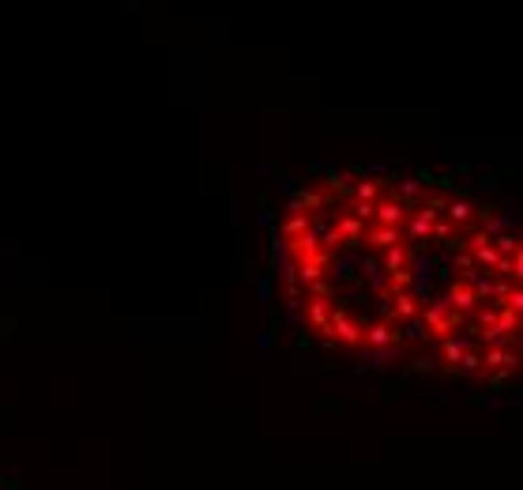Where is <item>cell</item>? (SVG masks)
Masks as SVG:
<instances>
[{
	"label": "cell",
	"mask_w": 523,
	"mask_h": 490,
	"mask_svg": "<svg viewBox=\"0 0 523 490\" xmlns=\"http://www.w3.org/2000/svg\"><path fill=\"white\" fill-rule=\"evenodd\" d=\"M448 212V200L445 196H429V200H421V204L414 207V212L407 215V223H403V234L410 238V242H429L433 238V223L440 215Z\"/></svg>",
	"instance_id": "cell-1"
},
{
	"label": "cell",
	"mask_w": 523,
	"mask_h": 490,
	"mask_svg": "<svg viewBox=\"0 0 523 490\" xmlns=\"http://www.w3.org/2000/svg\"><path fill=\"white\" fill-rule=\"evenodd\" d=\"M328 343L361 347V343H365V328H361L347 309H331V336H328Z\"/></svg>",
	"instance_id": "cell-2"
},
{
	"label": "cell",
	"mask_w": 523,
	"mask_h": 490,
	"mask_svg": "<svg viewBox=\"0 0 523 490\" xmlns=\"http://www.w3.org/2000/svg\"><path fill=\"white\" fill-rule=\"evenodd\" d=\"M448 302H452V309H459V313L475 317L478 306H482V298L475 294V287H470L467 279H456V283L448 287Z\"/></svg>",
	"instance_id": "cell-3"
},
{
	"label": "cell",
	"mask_w": 523,
	"mask_h": 490,
	"mask_svg": "<svg viewBox=\"0 0 523 490\" xmlns=\"http://www.w3.org/2000/svg\"><path fill=\"white\" fill-rule=\"evenodd\" d=\"M470 253H475L478 268H497V261H501V253H497L494 238H489L482 226H478V230H470Z\"/></svg>",
	"instance_id": "cell-4"
},
{
	"label": "cell",
	"mask_w": 523,
	"mask_h": 490,
	"mask_svg": "<svg viewBox=\"0 0 523 490\" xmlns=\"http://www.w3.org/2000/svg\"><path fill=\"white\" fill-rule=\"evenodd\" d=\"M305 321L309 328L324 332V339L331 336V298H309L305 302Z\"/></svg>",
	"instance_id": "cell-5"
},
{
	"label": "cell",
	"mask_w": 523,
	"mask_h": 490,
	"mask_svg": "<svg viewBox=\"0 0 523 490\" xmlns=\"http://www.w3.org/2000/svg\"><path fill=\"white\" fill-rule=\"evenodd\" d=\"M335 230L343 234V245H365V230H369V223L365 219H358L354 212H347V215H339L335 219Z\"/></svg>",
	"instance_id": "cell-6"
},
{
	"label": "cell",
	"mask_w": 523,
	"mask_h": 490,
	"mask_svg": "<svg viewBox=\"0 0 523 490\" xmlns=\"http://www.w3.org/2000/svg\"><path fill=\"white\" fill-rule=\"evenodd\" d=\"M403 226H384V223H369L365 230V245L369 249H391L396 242H403Z\"/></svg>",
	"instance_id": "cell-7"
},
{
	"label": "cell",
	"mask_w": 523,
	"mask_h": 490,
	"mask_svg": "<svg viewBox=\"0 0 523 490\" xmlns=\"http://www.w3.org/2000/svg\"><path fill=\"white\" fill-rule=\"evenodd\" d=\"M407 215H410V207H407L399 196L377 200V223H384V226H403Z\"/></svg>",
	"instance_id": "cell-8"
},
{
	"label": "cell",
	"mask_w": 523,
	"mask_h": 490,
	"mask_svg": "<svg viewBox=\"0 0 523 490\" xmlns=\"http://www.w3.org/2000/svg\"><path fill=\"white\" fill-rule=\"evenodd\" d=\"M421 298L414 291H399V294H391V317L396 321H410V317H421Z\"/></svg>",
	"instance_id": "cell-9"
},
{
	"label": "cell",
	"mask_w": 523,
	"mask_h": 490,
	"mask_svg": "<svg viewBox=\"0 0 523 490\" xmlns=\"http://www.w3.org/2000/svg\"><path fill=\"white\" fill-rule=\"evenodd\" d=\"M437 343H440V358H445V362H448V369H452V374H456V369H459V362H463V355H467V339H459L456 332H452V336H445V339H437Z\"/></svg>",
	"instance_id": "cell-10"
},
{
	"label": "cell",
	"mask_w": 523,
	"mask_h": 490,
	"mask_svg": "<svg viewBox=\"0 0 523 490\" xmlns=\"http://www.w3.org/2000/svg\"><path fill=\"white\" fill-rule=\"evenodd\" d=\"M399 339H403V332L391 328L388 321H377L365 328V347H388V343H399Z\"/></svg>",
	"instance_id": "cell-11"
},
{
	"label": "cell",
	"mask_w": 523,
	"mask_h": 490,
	"mask_svg": "<svg viewBox=\"0 0 523 490\" xmlns=\"http://www.w3.org/2000/svg\"><path fill=\"white\" fill-rule=\"evenodd\" d=\"M399 355H403V347H399V343H388V347H369V358L361 362V374H365V369H380V366L396 362Z\"/></svg>",
	"instance_id": "cell-12"
},
{
	"label": "cell",
	"mask_w": 523,
	"mask_h": 490,
	"mask_svg": "<svg viewBox=\"0 0 523 490\" xmlns=\"http://www.w3.org/2000/svg\"><path fill=\"white\" fill-rule=\"evenodd\" d=\"M410 261H414V253L403 245V242H396L388 249V257H384V268H388V275H396V272H410Z\"/></svg>",
	"instance_id": "cell-13"
},
{
	"label": "cell",
	"mask_w": 523,
	"mask_h": 490,
	"mask_svg": "<svg viewBox=\"0 0 523 490\" xmlns=\"http://www.w3.org/2000/svg\"><path fill=\"white\" fill-rule=\"evenodd\" d=\"M482 332H486V328H482ZM494 332H508V336L523 332V313H516L512 306H497V325H494Z\"/></svg>",
	"instance_id": "cell-14"
},
{
	"label": "cell",
	"mask_w": 523,
	"mask_h": 490,
	"mask_svg": "<svg viewBox=\"0 0 523 490\" xmlns=\"http://www.w3.org/2000/svg\"><path fill=\"white\" fill-rule=\"evenodd\" d=\"M456 226H467L470 219H475V207H470V200H467V193L463 196H456V200H448V212H445Z\"/></svg>",
	"instance_id": "cell-15"
},
{
	"label": "cell",
	"mask_w": 523,
	"mask_h": 490,
	"mask_svg": "<svg viewBox=\"0 0 523 490\" xmlns=\"http://www.w3.org/2000/svg\"><path fill=\"white\" fill-rule=\"evenodd\" d=\"M305 230H313V215L309 212H290L286 215V223H283L286 238H298V234H305Z\"/></svg>",
	"instance_id": "cell-16"
},
{
	"label": "cell",
	"mask_w": 523,
	"mask_h": 490,
	"mask_svg": "<svg viewBox=\"0 0 523 490\" xmlns=\"http://www.w3.org/2000/svg\"><path fill=\"white\" fill-rule=\"evenodd\" d=\"M324 177H328V193L339 200V196H347V193H350V189H347V182H350L354 174H339V170H324Z\"/></svg>",
	"instance_id": "cell-17"
},
{
	"label": "cell",
	"mask_w": 523,
	"mask_h": 490,
	"mask_svg": "<svg viewBox=\"0 0 523 490\" xmlns=\"http://www.w3.org/2000/svg\"><path fill=\"white\" fill-rule=\"evenodd\" d=\"M384 185H388V182H373V177H369V182H358V185H354V196H358V200H373V204H377L380 193H384Z\"/></svg>",
	"instance_id": "cell-18"
},
{
	"label": "cell",
	"mask_w": 523,
	"mask_h": 490,
	"mask_svg": "<svg viewBox=\"0 0 523 490\" xmlns=\"http://www.w3.org/2000/svg\"><path fill=\"white\" fill-rule=\"evenodd\" d=\"M399 332H403V339H414V343H418V339H433V336H429V325L421 321V317H410L407 328H399Z\"/></svg>",
	"instance_id": "cell-19"
},
{
	"label": "cell",
	"mask_w": 523,
	"mask_h": 490,
	"mask_svg": "<svg viewBox=\"0 0 523 490\" xmlns=\"http://www.w3.org/2000/svg\"><path fill=\"white\" fill-rule=\"evenodd\" d=\"M358 264H361L358 257H339V261H331V272H335V279H350Z\"/></svg>",
	"instance_id": "cell-20"
},
{
	"label": "cell",
	"mask_w": 523,
	"mask_h": 490,
	"mask_svg": "<svg viewBox=\"0 0 523 490\" xmlns=\"http://www.w3.org/2000/svg\"><path fill=\"white\" fill-rule=\"evenodd\" d=\"M494 245H497V253H501V257H512L523 242H519L516 234H508V230H505V234H497V238H494Z\"/></svg>",
	"instance_id": "cell-21"
},
{
	"label": "cell",
	"mask_w": 523,
	"mask_h": 490,
	"mask_svg": "<svg viewBox=\"0 0 523 490\" xmlns=\"http://www.w3.org/2000/svg\"><path fill=\"white\" fill-rule=\"evenodd\" d=\"M350 212H354L358 219H365V223H377V204H373V200H358V196H354Z\"/></svg>",
	"instance_id": "cell-22"
},
{
	"label": "cell",
	"mask_w": 523,
	"mask_h": 490,
	"mask_svg": "<svg viewBox=\"0 0 523 490\" xmlns=\"http://www.w3.org/2000/svg\"><path fill=\"white\" fill-rule=\"evenodd\" d=\"M452 264H456V272H463V279L478 268V261H475V253H470V249H459V253H456V261H452Z\"/></svg>",
	"instance_id": "cell-23"
},
{
	"label": "cell",
	"mask_w": 523,
	"mask_h": 490,
	"mask_svg": "<svg viewBox=\"0 0 523 490\" xmlns=\"http://www.w3.org/2000/svg\"><path fill=\"white\" fill-rule=\"evenodd\" d=\"M305 294H309V298H331L328 275H324V279H313V283H305Z\"/></svg>",
	"instance_id": "cell-24"
},
{
	"label": "cell",
	"mask_w": 523,
	"mask_h": 490,
	"mask_svg": "<svg viewBox=\"0 0 523 490\" xmlns=\"http://www.w3.org/2000/svg\"><path fill=\"white\" fill-rule=\"evenodd\" d=\"M456 230H459V226L452 223V219H437V223H433V238H437V242H448Z\"/></svg>",
	"instance_id": "cell-25"
},
{
	"label": "cell",
	"mask_w": 523,
	"mask_h": 490,
	"mask_svg": "<svg viewBox=\"0 0 523 490\" xmlns=\"http://www.w3.org/2000/svg\"><path fill=\"white\" fill-rule=\"evenodd\" d=\"M505 306H512V309H516V313H523V283H516V287H512V291H508Z\"/></svg>",
	"instance_id": "cell-26"
},
{
	"label": "cell",
	"mask_w": 523,
	"mask_h": 490,
	"mask_svg": "<svg viewBox=\"0 0 523 490\" xmlns=\"http://www.w3.org/2000/svg\"><path fill=\"white\" fill-rule=\"evenodd\" d=\"M512 283H523V245L512 253Z\"/></svg>",
	"instance_id": "cell-27"
},
{
	"label": "cell",
	"mask_w": 523,
	"mask_h": 490,
	"mask_svg": "<svg viewBox=\"0 0 523 490\" xmlns=\"http://www.w3.org/2000/svg\"><path fill=\"white\" fill-rule=\"evenodd\" d=\"M414 369H418V374H433L437 362H433V358H426V355H421V358H414Z\"/></svg>",
	"instance_id": "cell-28"
},
{
	"label": "cell",
	"mask_w": 523,
	"mask_h": 490,
	"mask_svg": "<svg viewBox=\"0 0 523 490\" xmlns=\"http://www.w3.org/2000/svg\"><path fill=\"white\" fill-rule=\"evenodd\" d=\"M497 275L512 279V257H501V261H497Z\"/></svg>",
	"instance_id": "cell-29"
},
{
	"label": "cell",
	"mask_w": 523,
	"mask_h": 490,
	"mask_svg": "<svg viewBox=\"0 0 523 490\" xmlns=\"http://www.w3.org/2000/svg\"><path fill=\"white\" fill-rule=\"evenodd\" d=\"M519 242H523V238H519Z\"/></svg>",
	"instance_id": "cell-30"
}]
</instances>
